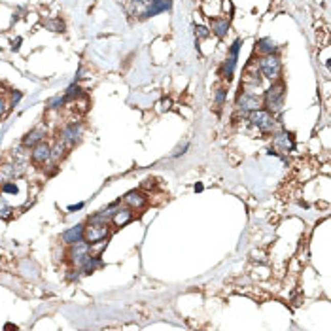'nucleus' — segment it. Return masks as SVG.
I'll return each instance as SVG.
<instances>
[{
	"label": "nucleus",
	"mask_w": 331,
	"mask_h": 331,
	"mask_svg": "<svg viewBox=\"0 0 331 331\" xmlns=\"http://www.w3.org/2000/svg\"><path fill=\"white\" fill-rule=\"evenodd\" d=\"M81 137V123L78 121H72L70 125H67L61 133V140H63L67 146H74Z\"/></svg>",
	"instance_id": "obj_8"
},
{
	"label": "nucleus",
	"mask_w": 331,
	"mask_h": 331,
	"mask_svg": "<svg viewBox=\"0 0 331 331\" xmlns=\"http://www.w3.org/2000/svg\"><path fill=\"white\" fill-rule=\"evenodd\" d=\"M19 99H21V93H15V95H13V104H17Z\"/></svg>",
	"instance_id": "obj_30"
},
{
	"label": "nucleus",
	"mask_w": 331,
	"mask_h": 331,
	"mask_svg": "<svg viewBox=\"0 0 331 331\" xmlns=\"http://www.w3.org/2000/svg\"><path fill=\"white\" fill-rule=\"evenodd\" d=\"M259 70L261 74L269 80H278V76L282 72V63L276 55H263L259 59Z\"/></svg>",
	"instance_id": "obj_4"
},
{
	"label": "nucleus",
	"mask_w": 331,
	"mask_h": 331,
	"mask_svg": "<svg viewBox=\"0 0 331 331\" xmlns=\"http://www.w3.org/2000/svg\"><path fill=\"white\" fill-rule=\"evenodd\" d=\"M248 121H250L252 125L257 127V129H259V131H263V133H271L276 125L275 116H273L271 112H267V110H261V108H257V110L250 112V118H248Z\"/></svg>",
	"instance_id": "obj_3"
},
{
	"label": "nucleus",
	"mask_w": 331,
	"mask_h": 331,
	"mask_svg": "<svg viewBox=\"0 0 331 331\" xmlns=\"http://www.w3.org/2000/svg\"><path fill=\"white\" fill-rule=\"evenodd\" d=\"M108 235H110V227L104 222H89V225H85V229H83V240L91 246L102 242L104 238H108Z\"/></svg>",
	"instance_id": "obj_2"
},
{
	"label": "nucleus",
	"mask_w": 331,
	"mask_h": 331,
	"mask_svg": "<svg viewBox=\"0 0 331 331\" xmlns=\"http://www.w3.org/2000/svg\"><path fill=\"white\" fill-rule=\"evenodd\" d=\"M150 2L151 0H133V4H131L133 13H137L138 17H146L148 8H150Z\"/></svg>",
	"instance_id": "obj_18"
},
{
	"label": "nucleus",
	"mask_w": 331,
	"mask_h": 331,
	"mask_svg": "<svg viewBox=\"0 0 331 331\" xmlns=\"http://www.w3.org/2000/svg\"><path fill=\"white\" fill-rule=\"evenodd\" d=\"M170 6H172V0H151L146 17H153V15H157V13L167 12Z\"/></svg>",
	"instance_id": "obj_14"
},
{
	"label": "nucleus",
	"mask_w": 331,
	"mask_h": 331,
	"mask_svg": "<svg viewBox=\"0 0 331 331\" xmlns=\"http://www.w3.org/2000/svg\"><path fill=\"white\" fill-rule=\"evenodd\" d=\"M70 246H72L69 252L70 261L74 263L76 267H81L85 263V259L91 256V244L85 242V240H78V242L70 244Z\"/></svg>",
	"instance_id": "obj_5"
},
{
	"label": "nucleus",
	"mask_w": 331,
	"mask_h": 331,
	"mask_svg": "<svg viewBox=\"0 0 331 331\" xmlns=\"http://www.w3.org/2000/svg\"><path fill=\"white\" fill-rule=\"evenodd\" d=\"M81 208H83V203H78V205H70L69 206L70 212H74V210H81Z\"/></svg>",
	"instance_id": "obj_28"
},
{
	"label": "nucleus",
	"mask_w": 331,
	"mask_h": 331,
	"mask_svg": "<svg viewBox=\"0 0 331 331\" xmlns=\"http://www.w3.org/2000/svg\"><path fill=\"white\" fill-rule=\"evenodd\" d=\"M4 112H6V102H4V100L0 99V118L4 116Z\"/></svg>",
	"instance_id": "obj_29"
},
{
	"label": "nucleus",
	"mask_w": 331,
	"mask_h": 331,
	"mask_svg": "<svg viewBox=\"0 0 331 331\" xmlns=\"http://www.w3.org/2000/svg\"><path fill=\"white\" fill-rule=\"evenodd\" d=\"M225 97H227V91H225L224 87L218 89V91H216V102H218V106H224Z\"/></svg>",
	"instance_id": "obj_25"
},
{
	"label": "nucleus",
	"mask_w": 331,
	"mask_h": 331,
	"mask_svg": "<svg viewBox=\"0 0 331 331\" xmlns=\"http://www.w3.org/2000/svg\"><path fill=\"white\" fill-rule=\"evenodd\" d=\"M133 219V208H129V206H123V208H116V212L112 214V222L116 227H123V225H127L129 222Z\"/></svg>",
	"instance_id": "obj_10"
},
{
	"label": "nucleus",
	"mask_w": 331,
	"mask_h": 331,
	"mask_svg": "<svg viewBox=\"0 0 331 331\" xmlns=\"http://www.w3.org/2000/svg\"><path fill=\"white\" fill-rule=\"evenodd\" d=\"M83 229H85V225L83 224H78L76 227L67 229V231L61 235L63 242L64 244H74V242H78V240H83Z\"/></svg>",
	"instance_id": "obj_11"
},
{
	"label": "nucleus",
	"mask_w": 331,
	"mask_h": 331,
	"mask_svg": "<svg viewBox=\"0 0 331 331\" xmlns=\"http://www.w3.org/2000/svg\"><path fill=\"white\" fill-rule=\"evenodd\" d=\"M235 64H237V57L229 55V59H227V61L224 63V67H222V76H224L227 81L233 78V72H235Z\"/></svg>",
	"instance_id": "obj_19"
},
{
	"label": "nucleus",
	"mask_w": 331,
	"mask_h": 331,
	"mask_svg": "<svg viewBox=\"0 0 331 331\" xmlns=\"http://www.w3.org/2000/svg\"><path fill=\"white\" fill-rule=\"evenodd\" d=\"M63 151H64V142L61 140V142H57L53 148H51V159H59V157H63Z\"/></svg>",
	"instance_id": "obj_23"
},
{
	"label": "nucleus",
	"mask_w": 331,
	"mask_h": 331,
	"mask_svg": "<svg viewBox=\"0 0 331 331\" xmlns=\"http://www.w3.org/2000/svg\"><path fill=\"white\" fill-rule=\"evenodd\" d=\"M44 137L46 135L42 129H32V131H29L25 137H23V146H25V148H34L36 144H40L44 140Z\"/></svg>",
	"instance_id": "obj_15"
},
{
	"label": "nucleus",
	"mask_w": 331,
	"mask_h": 331,
	"mask_svg": "<svg viewBox=\"0 0 331 331\" xmlns=\"http://www.w3.org/2000/svg\"><path fill=\"white\" fill-rule=\"evenodd\" d=\"M240 46H242V42H240V40H235V42H233V46H231V51H229V53L237 57V55H238V50H240Z\"/></svg>",
	"instance_id": "obj_27"
},
{
	"label": "nucleus",
	"mask_w": 331,
	"mask_h": 331,
	"mask_svg": "<svg viewBox=\"0 0 331 331\" xmlns=\"http://www.w3.org/2000/svg\"><path fill=\"white\" fill-rule=\"evenodd\" d=\"M13 212V208L8 205V201L4 197H0V218H10Z\"/></svg>",
	"instance_id": "obj_20"
},
{
	"label": "nucleus",
	"mask_w": 331,
	"mask_h": 331,
	"mask_svg": "<svg viewBox=\"0 0 331 331\" xmlns=\"http://www.w3.org/2000/svg\"><path fill=\"white\" fill-rule=\"evenodd\" d=\"M0 195H2V189H0Z\"/></svg>",
	"instance_id": "obj_32"
},
{
	"label": "nucleus",
	"mask_w": 331,
	"mask_h": 331,
	"mask_svg": "<svg viewBox=\"0 0 331 331\" xmlns=\"http://www.w3.org/2000/svg\"><path fill=\"white\" fill-rule=\"evenodd\" d=\"M31 157H32V161L38 163V165H46V163L51 159V146L42 140V142L36 144V146L32 148Z\"/></svg>",
	"instance_id": "obj_9"
},
{
	"label": "nucleus",
	"mask_w": 331,
	"mask_h": 331,
	"mask_svg": "<svg viewBox=\"0 0 331 331\" xmlns=\"http://www.w3.org/2000/svg\"><path fill=\"white\" fill-rule=\"evenodd\" d=\"M80 91H81V89L78 87V85H76V83H74V85H70V87L67 89V93L63 95V97H64V102H67V100H72V99H76V97H80Z\"/></svg>",
	"instance_id": "obj_22"
},
{
	"label": "nucleus",
	"mask_w": 331,
	"mask_h": 331,
	"mask_svg": "<svg viewBox=\"0 0 331 331\" xmlns=\"http://www.w3.org/2000/svg\"><path fill=\"white\" fill-rule=\"evenodd\" d=\"M284 89L286 87H284L282 81H276V83H273V85L267 89V93H265V106H267V112L278 114L282 110V106H284V95H286Z\"/></svg>",
	"instance_id": "obj_1"
},
{
	"label": "nucleus",
	"mask_w": 331,
	"mask_h": 331,
	"mask_svg": "<svg viewBox=\"0 0 331 331\" xmlns=\"http://www.w3.org/2000/svg\"><path fill=\"white\" fill-rule=\"evenodd\" d=\"M195 36L197 38H208L210 36V29H206L203 25H197L195 27Z\"/></svg>",
	"instance_id": "obj_24"
},
{
	"label": "nucleus",
	"mask_w": 331,
	"mask_h": 331,
	"mask_svg": "<svg viewBox=\"0 0 331 331\" xmlns=\"http://www.w3.org/2000/svg\"><path fill=\"white\" fill-rule=\"evenodd\" d=\"M102 267V261H100L99 256H89L87 259H85V263L81 265V273L83 275H91V273H95L97 269Z\"/></svg>",
	"instance_id": "obj_17"
},
{
	"label": "nucleus",
	"mask_w": 331,
	"mask_h": 331,
	"mask_svg": "<svg viewBox=\"0 0 331 331\" xmlns=\"http://www.w3.org/2000/svg\"><path fill=\"white\" fill-rule=\"evenodd\" d=\"M273 146H275L276 151H280V153H290V151L294 150V137L290 135V133L282 131V133H276L275 138H273Z\"/></svg>",
	"instance_id": "obj_6"
},
{
	"label": "nucleus",
	"mask_w": 331,
	"mask_h": 331,
	"mask_svg": "<svg viewBox=\"0 0 331 331\" xmlns=\"http://www.w3.org/2000/svg\"><path fill=\"white\" fill-rule=\"evenodd\" d=\"M125 205L129 208H144L146 206V197H144L140 191H129V193L123 197Z\"/></svg>",
	"instance_id": "obj_13"
},
{
	"label": "nucleus",
	"mask_w": 331,
	"mask_h": 331,
	"mask_svg": "<svg viewBox=\"0 0 331 331\" xmlns=\"http://www.w3.org/2000/svg\"><path fill=\"white\" fill-rule=\"evenodd\" d=\"M64 104V97H55V99H51L50 102H48V106L50 108H59Z\"/></svg>",
	"instance_id": "obj_26"
},
{
	"label": "nucleus",
	"mask_w": 331,
	"mask_h": 331,
	"mask_svg": "<svg viewBox=\"0 0 331 331\" xmlns=\"http://www.w3.org/2000/svg\"><path fill=\"white\" fill-rule=\"evenodd\" d=\"M2 193H6V195H15L19 191V188H17V184L15 182H12V180H8V182H4L2 184Z\"/></svg>",
	"instance_id": "obj_21"
},
{
	"label": "nucleus",
	"mask_w": 331,
	"mask_h": 331,
	"mask_svg": "<svg viewBox=\"0 0 331 331\" xmlns=\"http://www.w3.org/2000/svg\"><path fill=\"white\" fill-rule=\"evenodd\" d=\"M203 189H205L203 188V184H195V191H203Z\"/></svg>",
	"instance_id": "obj_31"
},
{
	"label": "nucleus",
	"mask_w": 331,
	"mask_h": 331,
	"mask_svg": "<svg viewBox=\"0 0 331 331\" xmlns=\"http://www.w3.org/2000/svg\"><path fill=\"white\" fill-rule=\"evenodd\" d=\"M257 51L263 53V55H275L276 51H278V46H276L275 40H271V38H261V40H257Z\"/></svg>",
	"instance_id": "obj_16"
},
{
	"label": "nucleus",
	"mask_w": 331,
	"mask_h": 331,
	"mask_svg": "<svg viewBox=\"0 0 331 331\" xmlns=\"http://www.w3.org/2000/svg\"><path fill=\"white\" fill-rule=\"evenodd\" d=\"M210 32H214L218 38H224L229 32V19L227 17H219L210 21Z\"/></svg>",
	"instance_id": "obj_12"
},
{
	"label": "nucleus",
	"mask_w": 331,
	"mask_h": 331,
	"mask_svg": "<svg viewBox=\"0 0 331 331\" xmlns=\"http://www.w3.org/2000/svg\"><path fill=\"white\" fill-rule=\"evenodd\" d=\"M261 106V102H259V97L254 93H242L238 95L237 99V108L238 110H242V112H254V110H257V108Z\"/></svg>",
	"instance_id": "obj_7"
}]
</instances>
